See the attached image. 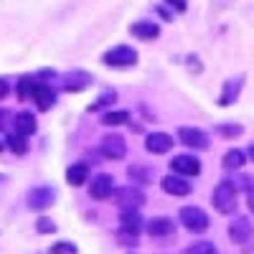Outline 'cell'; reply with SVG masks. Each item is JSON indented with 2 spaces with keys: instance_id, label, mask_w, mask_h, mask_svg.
Segmentation results:
<instances>
[{
  "instance_id": "obj_1",
  "label": "cell",
  "mask_w": 254,
  "mask_h": 254,
  "mask_svg": "<svg viewBox=\"0 0 254 254\" xmlns=\"http://www.w3.org/2000/svg\"><path fill=\"white\" fill-rule=\"evenodd\" d=\"M211 201H214V208L219 211V214H234V208H237V183L229 181V178L219 181Z\"/></svg>"
},
{
  "instance_id": "obj_2",
  "label": "cell",
  "mask_w": 254,
  "mask_h": 254,
  "mask_svg": "<svg viewBox=\"0 0 254 254\" xmlns=\"http://www.w3.org/2000/svg\"><path fill=\"white\" fill-rule=\"evenodd\" d=\"M112 198L120 206V211H140L147 203V196L140 186H120V188H115Z\"/></svg>"
},
{
  "instance_id": "obj_3",
  "label": "cell",
  "mask_w": 254,
  "mask_h": 254,
  "mask_svg": "<svg viewBox=\"0 0 254 254\" xmlns=\"http://www.w3.org/2000/svg\"><path fill=\"white\" fill-rule=\"evenodd\" d=\"M181 224L188 229V231H193V234H203V231L211 226V219L203 208L198 206H183L181 208V214H178Z\"/></svg>"
},
{
  "instance_id": "obj_4",
  "label": "cell",
  "mask_w": 254,
  "mask_h": 254,
  "mask_svg": "<svg viewBox=\"0 0 254 254\" xmlns=\"http://www.w3.org/2000/svg\"><path fill=\"white\" fill-rule=\"evenodd\" d=\"M26 201H28L31 211H46L56 203V188L54 186H33L28 190Z\"/></svg>"
},
{
  "instance_id": "obj_5",
  "label": "cell",
  "mask_w": 254,
  "mask_h": 254,
  "mask_svg": "<svg viewBox=\"0 0 254 254\" xmlns=\"http://www.w3.org/2000/svg\"><path fill=\"white\" fill-rule=\"evenodd\" d=\"M92 84H94V76L89 71H84V69H71V71H66V74L61 76V89L69 92V94L89 89Z\"/></svg>"
},
{
  "instance_id": "obj_6",
  "label": "cell",
  "mask_w": 254,
  "mask_h": 254,
  "mask_svg": "<svg viewBox=\"0 0 254 254\" xmlns=\"http://www.w3.org/2000/svg\"><path fill=\"white\" fill-rule=\"evenodd\" d=\"M99 153L107 158V160H122L127 155V140L120 132H110L104 135L99 142Z\"/></svg>"
},
{
  "instance_id": "obj_7",
  "label": "cell",
  "mask_w": 254,
  "mask_h": 254,
  "mask_svg": "<svg viewBox=\"0 0 254 254\" xmlns=\"http://www.w3.org/2000/svg\"><path fill=\"white\" fill-rule=\"evenodd\" d=\"M102 64H107V66H135L137 64V51L132 46L120 44V46L110 49L107 54L102 56Z\"/></svg>"
},
{
  "instance_id": "obj_8",
  "label": "cell",
  "mask_w": 254,
  "mask_h": 254,
  "mask_svg": "<svg viewBox=\"0 0 254 254\" xmlns=\"http://www.w3.org/2000/svg\"><path fill=\"white\" fill-rule=\"evenodd\" d=\"M178 140L190 147V150H208L211 147V140L203 130H198V127H178Z\"/></svg>"
},
{
  "instance_id": "obj_9",
  "label": "cell",
  "mask_w": 254,
  "mask_h": 254,
  "mask_svg": "<svg viewBox=\"0 0 254 254\" xmlns=\"http://www.w3.org/2000/svg\"><path fill=\"white\" fill-rule=\"evenodd\" d=\"M229 239L234 242V244H239V247H247V244L254 239V226H252V221H249L247 216L234 219V221L229 224Z\"/></svg>"
},
{
  "instance_id": "obj_10",
  "label": "cell",
  "mask_w": 254,
  "mask_h": 254,
  "mask_svg": "<svg viewBox=\"0 0 254 254\" xmlns=\"http://www.w3.org/2000/svg\"><path fill=\"white\" fill-rule=\"evenodd\" d=\"M115 193V178L110 173H97L89 181V196L94 201H104V198H112Z\"/></svg>"
},
{
  "instance_id": "obj_11",
  "label": "cell",
  "mask_w": 254,
  "mask_h": 254,
  "mask_svg": "<svg viewBox=\"0 0 254 254\" xmlns=\"http://www.w3.org/2000/svg\"><path fill=\"white\" fill-rule=\"evenodd\" d=\"M171 168H173L176 176L190 178V176H198V173H201V160L193 158V155H176V158L171 160Z\"/></svg>"
},
{
  "instance_id": "obj_12",
  "label": "cell",
  "mask_w": 254,
  "mask_h": 254,
  "mask_svg": "<svg viewBox=\"0 0 254 254\" xmlns=\"http://www.w3.org/2000/svg\"><path fill=\"white\" fill-rule=\"evenodd\" d=\"M160 188L165 190L168 196H188L190 190H193V186H190L186 178L176 176V173H171V176H163V178H160Z\"/></svg>"
},
{
  "instance_id": "obj_13",
  "label": "cell",
  "mask_w": 254,
  "mask_h": 254,
  "mask_svg": "<svg viewBox=\"0 0 254 254\" xmlns=\"http://www.w3.org/2000/svg\"><path fill=\"white\" fill-rule=\"evenodd\" d=\"M145 229V221L140 216V211H120V231L130 237H140V231Z\"/></svg>"
},
{
  "instance_id": "obj_14",
  "label": "cell",
  "mask_w": 254,
  "mask_h": 254,
  "mask_svg": "<svg viewBox=\"0 0 254 254\" xmlns=\"http://www.w3.org/2000/svg\"><path fill=\"white\" fill-rule=\"evenodd\" d=\"M36 104H38V110L41 112H49L54 104H56V89L51 87V84H44V81H38L36 84V89H33V97H31Z\"/></svg>"
},
{
  "instance_id": "obj_15",
  "label": "cell",
  "mask_w": 254,
  "mask_h": 254,
  "mask_svg": "<svg viewBox=\"0 0 254 254\" xmlns=\"http://www.w3.org/2000/svg\"><path fill=\"white\" fill-rule=\"evenodd\" d=\"M242 87H244V76H231V79H226V81H224V92H221V97H219V107H231V104L239 99Z\"/></svg>"
},
{
  "instance_id": "obj_16",
  "label": "cell",
  "mask_w": 254,
  "mask_h": 254,
  "mask_svg": "<svg viewBox=\"0 0 254 254\" xmlns=\"http://www.w3.org/2000/svg\"><path fill=\"white\" fill-rule=\"evenodd\" d=\"M145 147H147V153H153V155H165L173 147V137L168 132H150L145 137Z\"/></svg>"
},
{
  "instance_id": "obj_17",
  "label": "cell",
  "mask_w": 254,
  "mask_h": 254,
  "mask_svg": "<svg viewBox=\"0 0 254 254\" xmlns=\"http://www.w3.org/2000/svg\"><path fill=\"white\" fill-rule=\"evenodd\" d=\"M145 231L150 234L153 239H163V237H171L173 231H176V224L171 219H165V216H155L145 224Z\"/></svg>"
},
{
  "instance_id": "obj_18",
  "label": "cell",
  "mask_w": 254,
  "mask_h": 254,
  "mask_svg": "<svg viewBox=\"0 0 254 254\" xmlns=\"http://www.w3.org/2000/svg\"><path fill=\"white\" fill-rule=\"evenodd\" d=\"M13 127H15V135H23V137H31V135H36V115L33 112H18L15 117H13Z\"/></svg>"
},
{
  "instance_id": "obj_19",
  "label": "cell",
  "mask_w": 254,
  "mask_h": 254,
  "mask_svg": "<svg viewBox=\"0 0 254 254\" xmlns=\"http://www.w3.org/2000/svg\"><path fill=\"white\" fill-rule=\"evenodd\" d=\"M130 33L137 36V38H142V41H153V38L160 36V26L153 23V20H137V23L130 26Z\"/></svg>"
},
{
  "instance_id": "obj_20",
  "label": "cell",
  "mask_w": 254,
  "mask_h": 254,
  "mask_svg": "<svg viewBox=\"0 0 254 254\" xmlns=\"http://www.w3.org/2000/svg\"><path fill=\"white\" fill-rule=\"evenodd\" d=\"M87 178H89V163L79 160V163L69 165V171H66V183L69 186H84Z\"/></svg>"
},
{
  "instance_id": "obj_21",
  "label": "cell",
  "mask_w": 254,
  "mask_h": 254,
  "mask_svg": "<svg viewBox=\"0 0 254 254\" xmlns=\"http://www.w3.org/2000/svg\"><path fill=\"white\" fill-rule=\"evenodd\" d=\"M247 163V153L237 150V147H231V150L224 153L221 158V165H224V171H242V165Z\"/></svg>"
},
{
  "instance_id": "obj_22",
  "label": "cell",
  "mask_w": 254,
  "mask_h": 254,
  "mask_svg": "<svg viewBox=\"0 0 254 254\" xmlns=\"http://www.w3.org/2000/svg\"><path fill=\"white\" fill-rule=\"evenodd\" d=\"M112 104H117V92H115V89H104V92L89 104V112L107 110V107H112Z\"/></svg>"
},
{
  "instance_id": "obj_23",
  "label": "cell",
  "mask_w": 254,
  "mask_h": 254,
  "mask_svg": "<svg viewBox=\"0 0 254 254\" xmlns=\"http://www.w3.org/2000/svg\"><path fill=\"white\" fill-rule=\"evenodd\" d=\"M5 145H8V150H10L13 155H26V153H28V137H23V135L10 132V135L5 137Z\"/></svg>"
},
{
  "instance_id": "obj_24",
  "label": "cell",
  "mask_w": 254,
  "mask_h": 254,
  "mask_svg": "<svg viewBox=\"0 0 254 254\" xmlns=\"http://www.w3.org/2000/svg\"><path fill=\"white\" fill-rule=\"evenodd\" d=\"M36 84H38V79L36 76H20L18 79V84H15V92H18V97L20 99H31L33 97V89H36Z\"/></svg>"
},
{
  "instance_id": "obj_25",
  "label": "cell",
  "mask_w": 254,
  "mask_h": 254,
  "mask_svg": "<svg viewBox=\"0 0 254 254\" xmlns=\"http://www.w3.org/2000/svg\"><path fill=\"white\" fill-rule=\"evenodd\" d=\"M127 176H130L132 181H137V186H147L153 181V173L147 171V165H137V163L127 168Z\"/></svg>"
},
{
  "instance_id": "obj_26",
  "label": "cell",
  "mask_w": 254,
  "mask_h": 254,
  "mask_svg": "<svg viewBox=\"0 0 254 254\" xmlns=\"http://www.w3.org/2000/svg\"><path fill=\"white\" fill-rule=\"evenodd\" d=\"M127 122H130V112H125V110L104 112V117H102V125H107V127H120V125H127Z\"/></svg>"
},
{
  "instance_id": "obj_27",
  "label": "cell",
  "mask_w": 254,
  "mask_h": 254,
  "mask_svg": "<svg viewBox=\"0 0 254 254\" xmlns=\"http://www.w3.org/2000/svg\"><path fill=\"white\" fill-rule=\"evenodd\" d=\"M216 132L221 137H239L244 132V127L237 125V122H224V125H216Z\"/></svg>"
},
{
  "instance_id": "obj_28",
  "label": "cell",
  "mask_w": 254,
  "mask_h": 254,
  "mask_svg": "<svg viewBox=\"0 0 254 254\" xmlns=\"http://www.w3.org/2000/svg\"><path fill=\"white\" fill-rule=\"evenodd\" d=\"M214 252L216 249H214L211 242H196V244H190V247L183 249V254H214Z\"/></svg>"
},
{
  "instance_id": "obj_29",
  "label": "cell",
  "mask_w": 254,
  "mask_h": 254,
  "mask_svg": "<svg viewBox=\"0 0 254 254\" xmlns=\"http://www.w3.org/2000/svg\"><path fill=\"white\" fill-rule=\"evenodd\" d=\"M36 231H38V234H54V231H56V221L41 216V219L36 221Z\"/></svg>"
},
{
  "instance_id": "obj_30",
  "label": "cell",
  "mask_w": 254,
  "mask_h": 254,
  "mask_svg": "<svg viewBox=\"0 0 254 254\" xmlns=\"http://www.w3.org/2000/svg\"><path fill=\"white\" fill-rule=\"evenodd\" d=\"M76 252L79 249L71 242H56V244H51V254H76Z\"/></svg>"
},
{
  "instance_id": "obj_31",
  "label": "cell",
  "mask_w": 254,
  "mask_h": 254,
  "mask_svg": "<svg viewBox=\"0 0 254 254\" xmlns=\"http://www.w3.org/2000/svg\"><path fill=\"white\" fill-rule=\"evenodd\" d=\"M10 94V81L8 79H0V99H5Z\"/></svg>"
},
{
  "instance_id": "obj_32",
  "label": "cell",
  "mask_w": 254,
  "mask_h": 254,
  "mask_svg": "<svg viewBox=\"0 0 254 254\" xmlns=\"http://www.w3.org/2000/svg\"><path fill=\"white\" fill-rule=\"evenodd\" d=\"M168 5H171L173 10H178V13H183L186 10V0H165Z\"/></svg>"
},
{
  "instance_id": "obj_33",
  "label": "cell",
  "mask_w": 254,
  "mask_h": 254,
  "mask_svg": "<svg viewBox=\"0 0 254 254\" xmlns=\"http://www.w3.org/2000/svg\"><path fill=\"white\" fill-rule=\"evenodd\" d=\"M247 203H249V211L254 214V186H247Z\"/></svg>"
},
{
  "instance_id": "obj_34",
  "label": "cell",
  "mask_w": 254,
  "mask_h": 254,
  "mask_svg": "<svg viewBox=\"0 0 254 254\" xmlns=\"http://www.w3.org/2000/svg\"><path fill=\"white\" fill-rule=\"evenodd\" d=\"M188 64H190V71H201V61L196 56H188Z\"/></svg>"
},
{
  "instance_id": "obj_35",
  "label": "cell",
  "mask_w": 254,
  "mask_h": 254,
  "mask_svg": "<svg viewBox=\"0 0 254 254\" xmlns=\"http://www.w3.org/2000/svg\"><path fill=\"white\" fill-rule=\"evenodd\" d=\"M155 10H158V13H160V15H163V18H165V20H171V13H168V10H165V8H163V5H158V8H155Z\"/></svg>"
},
{
  "instance_id": "obj_36",
  "label": "cell",
  "mask_w": 254,
  "mask_h": 254,
  "mask_svg": "<svg viewBox=\"0 0 254 254\" xmlns=\"http://www.w3.org/2000/svg\"><path fill=\"white\" fill-rule=\"evenodd\" d=\"M5 117H8V115H5L3 110H0V130H3V127H5Z\"/></svg>"
},
{
  "instance_id": "obj_37",
  "label": "cell",
  "mask_w": 254,
  "mask_h": 254,
  "mask_svg": "<svg viewBox=\"0 0 254 254\" xmlns=\"http://www.w3.org/2000/svg\"><path fill=\"white\" fill-rule=\"evenodd\" d=\"M247 155H249V158H252V160H254V142H252V145H249V153H247Z\"/></svg>"
},
{
  "instance_id": "obj_38",
  "label": "cell",
  "mask_w": 254,
  "mask_h": 254,
  "mask_svg": "<svg viewBox=\"0 0 254 254\" xmlns=\"http://www.w3.org/2000/svg\"><path fill=\"white\" fill-rule=\"evenodd\" d=\"M0 181H5V176H0Z\"/></svg>"
},
{
  "instance_id": "obj_39",
  "label": "cell",
  "mask_w": 254,
  "mask_h": 254,
  "mask_svg": "<svg viewBox=\"0 0 254 254\" xmlns=\"http://www.w3.org/2000/svg\"><path fill=\"white\" fill-rule=\"evenodd\" d=\"M214 254H219V252H214Z\"/></svg>"
}]
</instances>
